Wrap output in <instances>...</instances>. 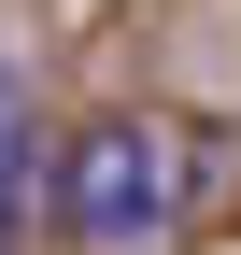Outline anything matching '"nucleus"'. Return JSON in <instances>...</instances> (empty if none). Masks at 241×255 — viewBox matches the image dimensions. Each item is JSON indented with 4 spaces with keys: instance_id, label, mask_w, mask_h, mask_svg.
Masks as SVG:
<instances>
[{
    "instance_id": "nucleus-1",
    "label": "nucleus",
    "mask_w": 241,
    "mask_h": 255,
    "mask_svg": "<svg viewBox=\"0 0 241 255\" xmlns=\"http://www.w3.org/2000/svg\"><path fill=\"white\" fill-rule=\"evenodd\" d=\"M185 227V142L156 114H100L57 156V241L71 255H170Z\"/></svg>"
},
{
    "instance_id": "nucleus-2",
    "label": "nucleus",
    "mask_w": 241,
    "mask_h": 255,
    "mask_svg": "<svg viewBox=\"0 0 241 255\" xmlns=\"http://www.w3.org/2000/svg\"><path fill=\"white\" fill-rule=\"evenodd\" d=\"M28 213H43V156H28V85L0 57V255H28Z\"/></svg>"
}]
</instances>
